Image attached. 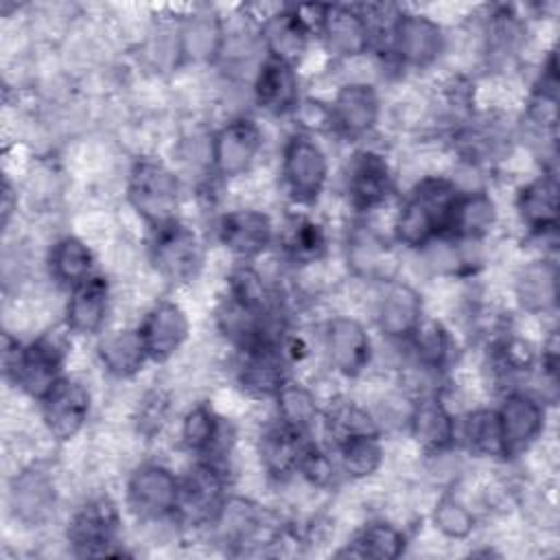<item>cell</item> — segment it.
Wrapping results in <instances>:
<instances>
[{
	"mask_svg": "<svg viewBox=\"0 0 560 560\" xmlns=\"http://www.w3.org/2000/svg\"><path fill=\"white\" fill-rule=\"evenodd\" d=\"M459 186L444 175L418 179L394 217V238L407 249H422L444 236Z\"/></svg>",
	"mask_w": 560,
	"mask_h": 560,
	"instance_id": "1",
	"label": "cell"
},
{
	"mask_svg": "<svg viewBox=\"0 0 560 560\" xmlns=\"http://www.w3.org/2000/svg\"><path fill=\"white\" fill-rule=\"evenodd\" d=\"M2 368L7 381L37 402L66 376L63 350L52 337L20 341L4 332Z\"/></svg>",
	"mask_w": 560,
	"mask_h": 560,
	"instance_id": "2",
	"label": "cell"
},
{
	"mask_svg": "<svg viewBox=\"0 0 560 560\" xmlns=\"http://www.w3.org/2000/svg\"><path fill=\"white\" fill-rule=\"evenodd\" d=\"M127 201L153 230L177 217L182 186L179 177L160 160L142 158L127 175Z\"/></svg>",
	"mask_w": 560,
	"mask_h": 560,
	"instance_id": "3",
	"label": "cell"
},
{
	"mask_svg": "<svg viewBox=\"0 0 560 560\" xmlns=\"http://www.w3.org/2000/svg\"><path fill=\"white\" fill-rule=\"evenodd\" d=\"M378 44H385V52L398 66L424 70L444 55L446 31L438 20L427 13L396 11Z\"/></svg>",
	"mask_w": 560,
	"mask_h": 560,
	"instance_id": "4",
	"label": "cell"
},
{
	"mask_svg": "<svg viewBox=\"0 0 560 560\" xmlns=\"http://www.w3.org/2000/svg\"><path fill=\"white\" fill-rule=\"evenodd\" d=\"M328 155L308 131H295L287 138L280 153V177L295 203H315L328 184Z\"/></svg>",
	"mask_w": 560,
	"mask_h": 560,
	"instance_id": "5",
	"label": "cell"
},
{
	"mask_svg": "<svg viewBox=\"0 0 560 560\" xmlns=\"http://www.w3.org/2000/svg\"><path fill=\"white\" fill-rule=\"evenodd\" d=\"M149 260L166 282L184 284L199 273L203 247L197 232L182 219H175L151 230Z\"/></svg>",
	"mask_w": 560,
	"mask_h": 560,
	"instance_id": "6",
	"label": "cell"
},
{
	"mask_svg": "<svg viewBox=\"0 0 560 560\" xmlns=\"http://www.w3.org/2000/svg\"><path fill=\"white\" fill-rule=\"evenodd\" d=\"M228 497V477L219 459L197 457L179 477L175 518L186 525H210Z\"/></svg>",
	"mask_w": 560,
	"mask_h": 560,
	"instance_id": "7",
	"label": "cell"
},
{
	"mask_svg": "<svg viewBox=\"0 0 560 560\" xmlns=\"http://www.w3.org/2000/svg\"><path fill=\"white\" fill-rule=\"evenodd\" d=\"M179 497V475L160 462L136 466L125 486L129 512L147 523L175 518Z\"/></svg>",
	"mask_w": 560,
	"mask_h": 560,
	"instance_id": "8",
	"label": "cell"
},
{
	"mask_svg": "<svg viewBox=\"0 0 560 560\" xmlns=\"http://www.w3.org/2000/svg\"><path fill=\"white\" fill-rule=\"evenodd\" d=\"M503 459H514L525 455L545 431V400L527 389L505 392L501 405L497 407Z\"/></svg>",
	"mask_w": 560,
	"mask_h": 560,
	"instance_id": "9",
	"label": "cell"
},
{
	"mask_svg": "<svg viewBox=\"0 0 560 560\" xmlns=\"http://www.w3.org/2000/svg\"><path fill=\"white\" fill-rule=\"evenodd\" d=\"M262 151V131L249 116L230 118L210 138V168L221 179L245 175Z\"/></svg>",
	"mask_w": 560,
	"mask_h": 560,
	"instance_id": "10",
	"label": "cell"
},
{
	"mask_svg": "<svg viewBox=\"0 0 560 560\" xmlns=\"http://www.w3.org/2000/svg\"><path fill=\"white\" fill-rule=\"evenodd\" d=\"M120 534V512L109 497H94L68 521L66 538L77 556H114Z\"/></svg>",
	"mask_w": 560,
	"mask_h": 560,
	"instance_id": "11",
	"label": "cell"
},
{
	"mask_svg": "<svg viewBox=\"0 0 560 560\" xmlns=\"http://www.w3.org/2000/svg\"><path fill=\"white\" fill-rule=\"evenodd\" d=\"M348 203L359 212L383 206L394 192L396 177L389 160L376 149H359L350 155L343 173Z\"/></svg>",
	"mask_w": 560,
	"mask_h": 560,
	"instance_id": "12",
	"label": "cell"
},
{
	"mask_svg": "<svg viewBox=\"0 0 560 560\" xmlns=\"http://www.w3.org/2000/svg\"><path fill=\"white\" fill-rule=\"evenodd\" d=\"M332 57L354 59L374 46V26L370 13L361 7L324 4L315 31Z\"/></svg>",
	"mask_w": 560,
	"mask_h": 560,
	"instance_id": "13",
	"label": "cell"
},
{
	"mask_svg": "<svg viewBox=\"0 0 560 560\" xmlns=\"http://www.w3.org/2000/svg\"><path fill=\"white\" fill-rule=\"evenodd\" d=\"M92 394L88 385L74 376H63L42 400L39 416L55 442H70L90 420Z\"/></svg>",
	"mask_w": 560,
	"mask_h": 560,
	"instance_id": "14",
	"label": "cell"
},
{
	"mask_svg": "<svg viewBox=\"0 0 560 560\" xmlns=\"http://www.w3.org/2000/svg\"><path fill=\"white\" fill-rule=\"evenodd\" d=\"M381 96L368 81H348L328 103L330 129L346 140H361L378 125Z\"/></svg>",
	"mask_w": 560,
	"mask_h": 560,
	"instance_id": "15",
	"label": "cell"
},
{
	"mask_svg": "<svg viewBox=\"0 0 560 560\" xmlns=\"http://www.w3.org/2000/svg\"><path fill=\"white\" fill-rule=\"evenodd\" d=\"M217 238L234 258L249 262L271 247L276 241V225L265 210L236 208L219 217Z\"/></svg>",
	"mask_w": 560,
	"mask_h": 560,
	"instance_id": "16",
	"label": "cell"
},
{
	"mask_svg": "<svg viewBox=\"0 0 560 560\" xmlns=\"http://www.w3.org/2000/svg\"><path fill=\"white\" fill-rule=\"evenodd\" d=\"M324 352L337 374L357 378L372 361V337L357 317L339 315L324 328Z\"/></svg>",
	"mask_w": 560,
	"mask_h": 560,
	"instance_id": "17",
	"label": "cell"
},
{
	"mask_svg": "<svg viewBox=\"0 0 560 560\" xmlns=\"http://www.w3.org/2000/svg\"><path fill=\"white\" fill-rule=\"evenodd\" d=\"M149 359L155 363L168 361L177 354L190 337V319L182 304L173 300H158L138 324Z\"/></svg>",
	"mask_w": 560,
	"mask_h": 560,
	"instance_id": "18",
	"label": "cell"
},
{
	"mask_svg": "<svg viewBox=\"0 0 560 560\" xmlns=\"http://www.w3.org/2000/svg\"><path fill=\"white\" fill-rule=\"evenodd\" d=\"M289 378V361L280 350V339L238 350L236 381L249 396L276 398Z\"/></svg>",
	"mask_w": 560,
	"mask_h": 560,
	"instance_id": "19",
	"label": "cell"
},
{
	"mask_svg": "<svg viewBox=\"0 0 560 560\" xmlns=\"http://www.w3.org/2000/svg\"><path fill=\"white\" fill-rule=\"evenodd\" d=\"M258 35L269 57L287 61L295 68L304 59L311 39L315 37L313 28L302 18L298 7H276L273 11L262 15L258 24Z\"/></svg>",
	"mask_w": 560,
	"mask_h": 560,
	"instance_id": "20",
	"label": "cell"
},
{
	"mask_svg": "<svg viewBox=\"0 0 560 560\" xmlns=\"http://www.w3.org/2000/svg\"><path fill=\"white\" fill-rule=\"evenodd\" d=\"M409 433L427 455H444L457 440V420L435 394H420L409 411Z\"/></svg>",
	"mask_w": 560,
	"mask_h": 560,
	"instance_id": "21",
	"label": "cell"
},
{
	"mask_svg": "<svg viewBox=\"0 0 560 560\" xmlns=\"http://www.w3.org/2000/svg\"><path fill=\"white\" fill-rule=\"evenodd\" d=\"M254 101L269 116H289L302 103L298 68L265 55L254 77Z\"/></svg>",
	"mask_w": 560,
	"mask_h": 560,
	"instance_id": "22",
	"label": "cell"
},
{
	"mask_svg": "<svg viewBox=\"0 0 560 560\" xmlns=\"http://www.w3.org/2000/svg\"><path fill=\"white\" fill-rule=\"evenodd\" d=\"M422 319H424L422 295L402 280H387L376 302L378 330L394 341H407Z\"/></svg>",
	"mask_w": 560,
	"mask_h": 560,
	"instance_id": "23",
	"label": "cell"
},
{
	"mask_svg": "<svg viewBox=\"0 0 560 560\" xmlns=\"http://www.w3.org/2000/svg\"><path fill=\"white\" fill-rule=\"evenodd\" d=\"M109 282L101 273H94L81 284L72 287L63 313L66 328L83 337L98 335L109 313Z\"/></svg>",
	"mask_w": 560,
	"mask_h": 560,
	"instance_id": "24",
	"label": "cell"
},
{
	"mask_svg": "<svg viewBox=\"0 0 560 560\" xmlns=\"http://www.w3.org/2000/svg\"><path fill=\"white\" fill-rule=\"evenodd\" d=\"M516 212L521 223L534 236L551 234L558 225V179L553 171H545L523 184L516 192Z\"/></svg>",
	"mask_w": 560,
	"mask_h": 560,
	"instance_id": "25",
	"label": "cell"
},
{
	"mask_svg": "<svg viewBox=\"0 0 560 560\" xmlns=\"http://www.w3.org/2000/svg\"><path fill=\"white\" fill-rule=\"evenodd\" d=\"M497 223V203L486 190H459L446 223L442 241L475 243Z\"/></svg>",
	"mask_w": 560,
	"mask_h": 560,
	"instance_id": "26",
	"label": "cell"
},
{
	"mask_svg": "<svg viewBox=\"0 0 560 560\" xmlns=\"http://www.w3.org/2000/svg\"><path fill=\"white\" fill-rule=\"evenodd\" d=\"M308 442V433L298 431L280 420L269 424L258 438V455L267 475L273 479L298 475L300 459Z\"/></svg>",
	"mask_w": 560,
	"mask_h": 560,
	"instance_id": "27",
	"label": "cell"
},
{
	"mask_svg": "<svg viewBox=\"0 0 560 560\" xmlns=\"http://www.w3.org/2000/svg\"><path fill=\"white\" fill-rule=\"evenodd\" d=\"M94 252L90 249V245L74 236V234H63L59 236L46 256V267L50 278L66 287L68 291L77 284H81L83 280H88L90 276H94Z\"/></svg>",
	"mask_w": 560,
	"mask_h": 560,
	"instance_id": "28",
	"label": "cell"
},
{
	"mask_svg": "<svg viewBox=\"0 0 560 560\" xmlns=\"http://www.w3.org/2000/svg\"><path fill=\"white\" fill-rule=\"evenodd\" d=\"M103 370L114 378H131L147 365L149 352L138 328H122L105 335L96 348Z\"/></svg>",
	"mask_w": 560,
	"mask_h": 560,
	"instance_id": "29",
	"label": "cell"
},
{
	"mask_svg": "<svg viewBox=\"0 0 560 560\" xmlns=\"http://www.w3.org/2000/svg\"><path fill=\"white\" fill-rule=\"evenodd\" d=\"M225 422L210 402L192 405L179 427L182 444L197 457L217 459V453L225 446Z\"/></svg>",
	"mask_w": 560,
	"mask_h": 560,
	"instance_id": "30",
	"label": "cell"
},
{
	"mask_svg": "<svg viewBox=\"0 0 560 560\" xmlns=\"http://www.w3.org/2000/svg\"><path fill=\"white\" fill-rule=\"evenodd\" d=\"M337 466L350 479L372 477L385 457L378 431H359L335 440Z\"/></svg>",
	"mask_w": 560,
	"mask_h": 560,
	"instance_id": "31",
	"label": "cell"
},
{
	"mask_svg": "<svg viewBox=\"0 0 560 560\" xmlns=\"http://www.w3.org/2000/svg\"><path fill=\"white\" fill-rule=\"evenodd\" d=\"M210 525H214L223 542L245 545V542H254V538L262 529L265 514L254 501L228 494Z\"/></svg>",
	"mask_w": 560,
	"mask_h": 560,
	"instance_id": "32",
	"label": "cell"
},
{
	"mask_svg": "<svg viewBox=\"0 0 560 560\" xmlns=\"http://www.w3.org/2000/svg\"><path fill=\"white\" fill-rule=\"evenodd\" d=\"M516 298L529 313L551 311L558 302V267L549 258H540L523 267L516 278Z\"/></svg>",
	"mask_w": 560,
	"mask_h": 560,
	"instance_id": "33",
	"label": "cell"
},
{
	"mask_svg": "<svg viewBox=\"0 0 560 560\" xmlns=\"http://www.w3.org/2000/svg\"><path fill=\"white\" fill-rule=\"evenodd\" d=\"M11 501L20 518L37 523L50 512L55 503V486L44 470L26 468L13 481Z\"/></svg>",
	"mask_w": 560,
	"mask_h": 560,
	"instance_id": "34",
	"label": "cell"
},
{
	"mask_svg": "<svg viewBox=\"0 0 560 560\" xmlns=\"http://www.w3.org/2000/svg\"><path fill=\"white\" fill-rule=\"evenodd\" d=\"M405 545H407V538L402 529H398L387 521H372L354 534L346 553L354 558L396 560L398 556H402Z\"/></svg>",
	"mask_w": 560,
	"mask_h": 560,
	"instance_id": "35",
	"label": "cell"
},
{
	"mask_svg": "<svg viewBox=\"0 0 560 560\" xmlns=\"http://www.w3.org/2000/svg\"><path fill=\"white\" fill-rule=\"evenodd\" d=\"M405 343H409L416 365L424 372H440L451 359V332L440 319L424 317Z\"/></svg>",
	"mask_w": 560,
	"mask_h": 560,
	"instance_id": "36",
	"label": "cell"
},
{
	"mask_svg": "<svg viewBox=\"0 0 560 560\" xmlns=\"http://www.w3.org/2000/svg\"><path fill=\"white\" fill-rule=\"evenodd\" d=\"M280 245L291 260L315 262L326 252V232L315 219L306 214H293L287 219L280 232Z\"/></svg>",
	"mask_w": 560,
	"mask_h": 560,
	"instance_id": "37",
	"label": "cell"
},
{
	"mask_svg": "<svg viewBox=\"0 0 560 560\" xmlns=\"http://www.w3.org/2000/svg\"><path fill=\"white\" fill-rule=\"evenodd\" d=\"M457 438L466 448L479 457H499L503 459V444L499 431L497 409L479 407L464 416L462 427L457 424Z\"/></svg>",
	"mask_w": 560,
	"mask_h": 560,
	"instance_id": "38",
	"label": "cell"
},
{
	"mask_svg": "<svg viewBox=\"0 0 560 560\" xmlns=\"http://www.w3.org/2000/svg\"><path fill=\"white\" fill-rule=\"evenodd\" d=\"M276 407H278V420L308 433L311 427L315 424L317 416H319V407L315 400V394L298 383V381H287L282 385V389L276 394Z\"/></svg>",
	"mask_w": 560,
	"mask_h": 560,
	"instance_id": "39",
	"label": "cell"
},
{
	"mask_svg": "<svg viewBox=\"0 0 560 560\" xmlns=\"http://www.w3.org/2000/svg\"><path fill=\"white\" fill-rule=\"evenodd\" d=\"M376 234L372 232H359L354 234L352 243L348 245V262L354 267L359 276H368L381 282L392 280V273L387 271L389 252Z\"/></svg>",
	"mask_w": 560,
	"mask_h": 560,
	"instance_id": "40",
	"label": "cell"
},
{
	"mask_svg": "<svg viewBox=\"0 0 560 560\" xmlns=\"http://www.w3.org/2000/svg\"><path fill=\"white\" fill-rule=\"evenodd\" d=\"M431 518L435 529H440L446 538H453V540H464L475 529L472 512L451 494H444L438 499Z\"/></svg>",
	"mask_w": 560,
	"mask_h": 560,
	"instance_id": "41",
	"label": "cell"
},
{
	"mask_svg": "<svg viewBox=\"0 0 560 560\" xmlns=\"http://www.w3.org/2000/svg\"><path fill=\"white\" fill-rule=\"evenodd\" d=\"M337 470L339 466L332 455L311 440L300 459L298 475H302L315 488H328L337 479Z\"/></svg>",
	"mask_w": 560,
	"mask_h": 560,
	"instance_id": "42",
	"label": "cell"
}]
</instances>
